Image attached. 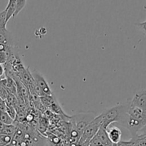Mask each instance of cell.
<instances>
[{
  "label": "cell",
  "instance_id": "cell-10",
  "mask_svg": "<svg viewBox=\"0 0 146 146\" xmlns=\"http://www.w3.org/2000/svg\"><path fill=\"white\" fill-rule=\"evenodd\" d=\"M16 130H17V126L14 124H11V125L2 124L0 129V135H8L13 136L15 133Z\"/></svg>",
  "mask_w": 146,
  "mask_h": 146
},
{
  "label": "cell",
  "instance_id": "cell-24",
  "mask_svg": "<svg viewBox=\"0 0 146 146\" xmlns=\"http://www.w3.org/2000/svg\"><path fill=\"white\" fill-rule=\"evenodd\" d=\"M137 135H140V136H146V125L143 128L140 130Z\"/></svg>",
  "mask_w": 146,
  "mask_h": 146
},
{
  "label": "cell",
  "instance_id": "cell-12",
  "mask_svg": "<svg viewBox=\"0 0 146 146\" xmlns=\"http://www.w3.org/2000/svg\"><path fill=\"white\" fill-rule=\"evenodd\" d=\"M40 98H41L40 100H41V104H44V106H45L48 107V108L56 101V100L53 98L52 96H43Z\"/></svg>",
  "mask_w": 146,
  "mask_h": 146
},
{
  "label": "cell",
  "instance_id": "cell-15",
  "mask_svg": "<svg viewBox=\"0 0 146 146\" xmlns=\"http://www.w3.org/2000/svg\"><path fill=\"white\" fill-rule=\"evenodd\" d=\"M5 111L9 114V116L11 117L14 121L16 119V118H17V110H16V108H14L13 106L7 104Z\"/></svg>",
  "mask_w": 146,
  "mask_h": 146
},
{
  "label": "cell",
  "instance_id": "cell-13",
  "mask_svg": "<svg viewBox=\"0 0 146 146\" xmlns=\"http://www.w3.org/2000/svg\"><path fill=\"white\" fill-rule=\"evenodd\" d=\"M131 138L134 141V146H146V136H140L136 135Z\"/></svg>",
  "mask_w": 146,
  "mask_h": 146
},
{
  "label": "cell",
  "instance_id": "cell-4",
  "mask_svg": "<svg viewBox=\"0 0 146 146\" xmlns=\"http://www.w3.org/2000/svg\"><path fill=\"white\" fill-rule=\"evenodd\" d=\"M101 125H102V123H101V118H100L99 115H98L87 125L86 128H85L84 131L83 132L78 143L82 146L89 143L91 139L97 133Z\"/></svg>",
  "mask_w": 146,
  "mask_h": 146
},
{
  "label": "cell",
  "instance_id": "cell-8",
  "mask_svg": "<svg viewBox=\"0 0 146 146\" xmlns=\"http://www.w3.org/2000/svg\"><path fill=\"white\" fill-rule=\"evenodd\" d=\"M13 37L11 34L7 29L0 30V44L12 46Z\"/></svg>",
  "mask_w": 146,
  "mask_h": 146
},
{
  "label": "cell",
  "instance_id": "cell-11",
  "mask_svg": "<svg viewBox=\"0 0 146 146\" xmlns=\"http://www.w3.org/2000/svg\"><path fill=\"white\" fill-rule=\"evenodd\" d=\"M14 121L9 115L5 111H0V123L4 125L14 124Z\"/></svg>",
  "mask_w": 146,
  "mask_h": 146
},
{
  "label": "cell",
  "instance_id": "cell-6",
  "mask_svg": "<svg viewBox=\"0 0 146 146\" xmlns=\"http://www.w3.org/2000/svg\"><path fill=\"white\" fill-rule=\"evenodd\" d=\"M106 132L111 142L113 144L118 143L121 141L122 132L121 129L116 126H109L106 128Z\"/></svg>",
  "mask_w": 146,
  "mask_h": 146
},
{
  "label": "cell",
  "instance_id": "cell-9",
  "mask_svg": "<svg viewBox=\"0 0 146 146\" xmlns=\"http://www.w3.org/2000/svg\"><path fill=\"white\" fill-rule=\"evenodd\" d=\"M4 10L6 11V21L8 22L11 17H14L16 11V0H9L7 7Z\"/></svg>",
  "mask_w": 146,
  "mask_h": 146
},
{
  "label": "cell",
  "instance_id": "cell-20",
  "mask_svg": "<svg viewBox=\"0 0 146 146\" xmlns=\"http://www.w3.org/2000/svg\"><path fill=\"white\" fill-rule=\"evenodd\" d=\"M113 146H134V141L131 138L128 141H120L118 143L113 144Z\"/></svg>",
  "mask_w": 146,
  "mask_h": 146
},
{
  "label": "cell",
  "instance_id": "cell-19",
  "mask_svg": "<svg viewBox=\"0 0 146 146\" xmlns=\"http://www.w3.org/2000/svg\"><path fill=\"white\" fill-rule=\"evenodd\" d=\"M8 94L9 92L7 91V88L0 83V98H1L3 100L5 101L7 96H8Z\"/></svg>",
  "mask_w": 146,
  "mask_h": 146
},
{
  "label": "cell",
  "instance_id": "cell-7",
  "mask_svg": "<svg viewBox=\"0 0 146 146\" xmlns=\"http://www.w3.org/2000/svg\"><path fill=\"white\" fill-rule=\"evenodd\" d=\"M96 138L100 141L101 144L104 146H113V143L109 140L107 134L106 129L103 126H101L97 133L95 135Z\"/></svg>",
  "mask_w": 146,
  "mask_h": 146
},
{
  "label": "cell",
  "instance_id": "cell-17",
  "mask_svg": "<svg viewBox=\"0 0 146 146\" xmlns=\"http://www.w3.org/2000/svg\"><path fill=\"white\" fill-rule=\"evenodd\" d=\"M12 137L8 135H0V146H4L10 143L12 141Z\"/></svg>",
  "mask_w": 146,
  "mask_h": 146
},
{
  "label": "cell",
  "instance_id": "cell-21",
  "mask_svg": "<svg viewBox=\"0 0 146 146\" xmlns=\"http://www.w3.org/2000/svg\"><path fill=\"white\" fill-rule=\"evenodd\" d=\"M135 26L138 27L141 31H142L144 34H146V21H143V22L138 23V24H135Z\"/></svg>",
  "mask_w": 146,
  "mask_h": 146
},
{
  "label": "cell",
  "instance_id": "cell-2",
  "mask_svg": "<svg viewBox=\"0 0 146 146\" xmlns=\"http://www.w3.org/2000/svg\"><path fill=\"white\" fill-rule=\"evenodd\" d=\"M94 112H81L69 117L70 126L77 131L81 138L87 125L96 118Z\"/></svg>",
  "mask_w": 146,
  "mask_h": 146
},
{
  "label": "cell",
  "instance_id": "cell-25",
  "mask_svg": "<svg viewBox=\"0 0 146 146\" xmlns=\"http://www.w3.org/2000/svg\"><path fill=\"white\" fill-rule=\"evenodd\" d=\"M4 146H14V145H13V144L11 143H11H10L7 144V145H4Z\"/></svg>",
  "mask_w": 146,
  "mask_h": 146
},
{
  "label": "cell",
  "instance_id": "cell-14",
  "mask_svg": "<svg viewBox=\"0 0 146 146\" xmlns=\"http://www.w3.org/2000/svg\"><path fill=\"white\" fill-rule=\"evenodd\" d=\"M27 0H16V11L14 13V17H17L20 11L24 8V7L27 4Z\"/></svg>",
  "mask_w": 146,
  "mask_h": 146
},
{
  "label": "cell",
  "instance_id": "cell-22",
  "mask_svg": "<svg viewBox=\"0 0 146 146\" xmlns=\"http://www.w3.org/2000/svg\"><path fill=\"white\" fill-rule=\"evenodd\" d=\"M6 78L5 68L3 64H0V81Z\"/></svg>",
  "mask_w": 146,
  "mask_h": 146
},
{
  "label": "cell",
  "instance_id": "cell-18",
  "mask_svg": "<svg viewBox=\"0 0 146 146\" xmlns=\"http://www.w3.org/2000/svg\"><path fill=\"white\" fill-rule=\"evenodd\" d=\"M7 21H6V11L3 10L0 11V30L7 29Z\"/></svg>",
  "mask_w": 146,
  "mask_h": 146
},
{
  "label": "cell",
  "instance_id": "cell-5",
  "mask_svg": "<svg viewBox=\"0 0 146 146\" xmlns=\"http://www.w3.org/2000/svg\"><path fill=\"white\" fill-rule=\"evenodd\" d=\"M130 104L143 110H146V90L135 93L133 99L130 101Z\"/></svg>",
  "mask_w": 146,
  "mask_h": 146
},
{
  "label": "cell",
  "instance_id": "cell-3",
  "mask_svg": "<svg viewBox=\"0 0 146 146\" xmlns=\"http://www.w3.org/2000/svg\"><path fill=\"white\" fill-rule=\"evenodd\" d=\"M31 73L34 78L35 94L39 97L43 96H52V91L44 76L36 71H31Z\"/></svg>",
  "mask_w": 146,
  "mask_h": 146
},
{
  "label": "cell",
  "instance_id": "cell-1",
  "mask_svg": "<svg viewBox=\"0 0 146 146\" xmlns=\"http://www.w3.org/2000/svg\"><path fill=\"white\" fill-rule=\"evenodd\" d=\"M128 107V102L122 105H117L111 108L105 110L99 117L104 128L106 129L113 123H120L124 114L126 113Z\"/></svg>",
  "mask_w": 146,
  "mask_h": 146
},
{
  "label": "cell",
  "instance_id": "cell-23",
  "mask_svg": "<svg viewBox=\"0 0 146 146\" xmlns=\"http://www.w3.org/2000/svg\"><path fill=\"white\" fill-rule=\"evenodd\" d=\"M6 106H7L6 101L1 98H0V111H5Z\"/></svg>",
  "mask_w": 146,
  "mask_h": 146
},
{
  "label": "cell",
  "instance_id": "cell-16",
  "mask_svg": "<svg viewBox=\"0 0 146 146\" xmlns=\"http://www.w3.org/2000/svg\"><path fill=\"white\" fill-rule=\"evenodd\" d=\"M49 108L51 110V111H53V112L56 113L61 114V115H64L66 117H67V118H68V117H69V116H68V115H66V114L64 113V112H63L62 108L60 107V106L58 105V104H57L56 101H55V102H54V104H53L52 105H51V106L49 107Z\"/></svg>",
  "mask_w": 146,
  "mask_h": 146
}]
</instances>
